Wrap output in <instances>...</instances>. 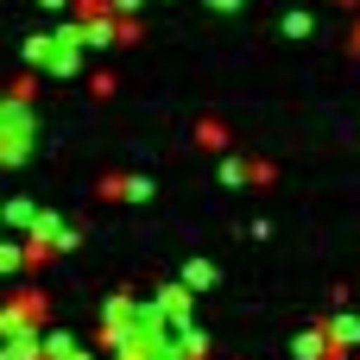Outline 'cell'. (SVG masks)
<instances>
[{"label": "cell", "mask_w": 360, "mask_h": 360, "mask_svg": "<svg viewBox=\"0 0 360 360\" xmlns=\"http://www.w3.org/2000/svg\"><path fill=\"white\" fill-rule=\"evenodd\" d=\"M38 146V120H32V101H13L0 95V171H19Z\"/></svg>", "instance_id": "6da1fadb"}, {"label": "cell", "mask_w": 360, "mask_h": 360, "mask_svg": "<svg viewBox=\"0 0 360 360\" xmlns=\"http://www.w3.org/2000/svg\"><path fill=\"white\" fill-rule=\"evenodd\" d=\"M25 329H44V297H38V291L0 304V335H25Z\"/></svg>", "instance_id": "7a4b0ae2"}, {"label": "cell", "mask_w": 360, "mask_h": 360, "mask_svg": "<svg viewBox=\"0 0 360 360\" xmlns=\"http://www.w3.org/2000/svg\"><path fill=\"white\" fill-rule=\"evenodd\" d=\"M152 316L171 323V329H184V323H190V291H184V285H165V291L152 297Z\"/></svg>", "instance_id": "3957f363"}, {"label": "cell", "mask_w": 360, "mask_h": 360, "mask_svg": "<svg viewBox=\"0 0 360 360\" xmlns=\"http://www.w3.org/2000/svg\"><path fill=\"white\" fill-rule=\"evenodd\" d=\"M38 348H44V360H95L76 335H63V329H38Z\"/></svg>", "instance_id": "277c9868"}, {"label": "cell", "mask_w": 360, "mask_h": 360, "mask_svg": "<svg viewBox=\"0 0 360 360\" xmlns=\"http://www.w3.org/2000/svg\"><path fill=\"white\" fill-rule=\"evenodd\" d=\"M323 335H329V348H360V316L354 310H335V316L323 323Z\"/></svg>", "instance_id": "5b68a950"}, {"label": "cell", "mask_w": 360, "mask_h": 360, "mask_svg": "<svg viewBox=\"0 0 360 360\" xmlns=\"http://www.w3.org/2000/svg\"><path fill=\"white\" fill-rule=\"evenodd\" d=\"M177 285H184L190 297L215 291V259H202V253H196V259H184V278H177Z\"/></svg>", "instance_id": "8992f818"}, {"label": "cell", "mask_w": 360, "mask_h": 360, "mask_svg": "<svg viewBox=\"0 0 360 360\" xmlns=\"http://www.w3.org/2000/svg\"><path fill=\"white\" fill-rule=\"evenodd\" d=\"M32 215H38V202L6 196V202H0V234H25V228H32Z\"/></svg>", "instance_id": "52a82bcc"}, {"label": "cell", "mask_w": 360, "mask_h": 360, "mask_svg": "<svg viewBox=\"0 0 360 360\" xmlns=\"http://www.w3.org/2000/svg\"><path fill=\"white\" fill-rule=\"evenodd\" d=\"M0 360H44L38 329H25V335H0Z\"/></svg>", "instance_id": "ba28073f"}, {"label": "cell", "mask_w": 360, "mask_h": 360, "mask_svg": "<svg viewBox=\"0 0 360 360\" xmlns=\"http://www.w3.org/2000/svg\"><path fill=\"white\" fill-rule=\"evenodd\" d=\"M291 360H329V335H323V323L304 329V335L291 342Z\"/></svg>", "instance_id": "9c48e42d"}, {"label": "cell", "mask_w": 360, "mask_h": 360, "mask_svg": "<svg viewBox=\"0 0 360 360\" xmlns=\"http://www.w3.org/2000/svg\"><path fill=\"white\" fill-rule=\"evenodd\" d=\"M19 266H25V247H19V240H6V234H0V278H13V272H19Z\"/></svg>", "instance_id": "30bf717a"}, {"label": "cell", "mask_w": 360, "mask_h": 360, "mask_svg": "<svg viewBox=\"0 0 360 360\" xmlns=\"http://www.w3.org/2000/svg\"><path fill=\"white\" fill-rule=\"evenodd\" d=\"M310 32H316V19H310L304 6H291V13H285V38H310Z\"/></svg>", "instance_id": "8fae6325"}, {"label": "cell", "mask_w": 360, "mask_h": 360, "mask_svg": "<svg viewBox=\"0 0 360 360\" xmlns=\"http://www.w3.org/2000/svg\"><path fill=\"white\" fill-rule=\"evenodd\" d=\"M44 57H51V32H32V38H25V63L44 70Z\"/></svg>", "instance_id": "7c38bea8"}, {"label": "cell", "mask_w": 360, "mask_h": 360, "mask_svg": "<svg viewBox=\"0 0 360 360\" xmlns=\"http://www.w3.org/2000/svg\"><path fill=\"white\" fill-rule=\"evenodd\" d=\"M196 139H202L209 152H221V146H228V127H221V120H202V127H196Z\"/></svg>", "instance_id": "4fadbf2b"}, {"label": "cell", "mask_w": 360, "mask_h": 360, "mask_svg": "<svg viewBox=\"0 0 360 360\" xmlns=\"http://www.w3.org/2000/svg\"><path fill=\"white\" fill-rule=\"evenodd\" d=\"M120 196L127 202H152V177H120Z\"/></svg>", "instance_id": "5bb4252c"}, {"label": "cell", "mask_w": 360, "mask_h": 360, "mask_svg": "<svg viewBox=\"0 0 360 360\" xmlns=\"http://www.w3.org/2000/svg\"><path fill=\"white\" fill-rule=\"evenodd\" d=\"M221 184H228V190H247V165L228 158V165H221Z\"/></svg>", "instance_id": "9a60e30c"}, {"label": "cell", "mask_w": 360, "mask_h": 360, "mask_svg": "<svg viewBox=\"0 0 360 360\" xmlns=\"http://www.w3.org/2000/svg\"><path fill=\"white\" fill-rule=\"evenodd\" d=\"M209 6H215V13H240L247 0H209Z\"/></svg>", "instance_id": "2e32d148"}, {"label": "cell", "mask_w": 360, "mask_h": 360, "mask_svg": "<svg viewBox=\"0 0 360 360\" xmlns=\"http://www.w3.org/2000/svg\"><path fill=\"white\" fill-rule=\"evenodd\" d=\"M38 6H44V13H63V6H70V0H38Z\"/></svg>", "instance_id": "e0dca14e"}, {"label": "cell", "mask_w": 360, "mask_h": 360, "mask_svg": "<svg viewBox=\"0 0 360 360\" xmlns=\"http://www.w3.org/2000/svg\"><path fill=\"white\" fill-rule=\"evenodd\" d=\"M108 6H114V13H133V6H139V0H108Z\"/></svg>", "instance_id": "ac0fdd59"}, {"label": "cell", "mask_w": 360, "mask_h": 360, "mask_svg": "<svg viewBox=\"0 0 360 360\" xmlns=\"http://www.w3.org/2000/svg\"><path fill=\"white\" fill-rule=\"evenodd\" d=\"M354 44H360V38H354Z\"/></svg>", "instance_id": "d6986e66"}]
</instances>
